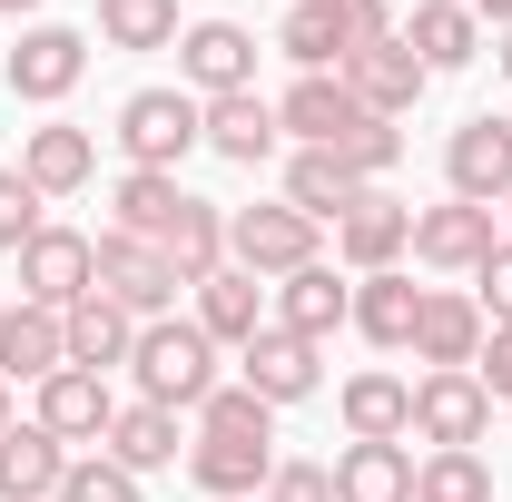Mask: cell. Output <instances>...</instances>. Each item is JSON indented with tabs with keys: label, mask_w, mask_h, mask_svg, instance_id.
Returning <instances> with one entry per match:
<instances>
[{
	"label": "cell",
	"mask_w": 512,
	"mask_h": 502,
	"mask_svg": "<svg viewBox=\"0 0 512 502\" xmlns=\"http://www.w3.org/2000/svg\"><path fill=\"white\" fill-rule=\"evenodd\" d=\"M10 424H20V414H10V384H0V434H10Z\"/></svg>",
	"instance_id": "cell-47"
},
{
	"label": "cell",
	"mask_w": 512,
	"mask_h": 502,
	"mask_svg": "<svg viewBox=\"0 0 512 502\" xmlns=\"http://www.w3.org/2000/svg\"><path fill=\"white\" fill-rule=\"evenodd\" d=\"M30 10H40V0H0V20H30Z\"/></svg>",
	"instance_id": "cell-46"
},
{
	"label": "cell",
	"mask_w": 512,
	"mask_h": 502,
	"mask_svg": "<svg viewBox=\"0 0 512 502\" xmlns=\"http://www.w3.org/2000/svg\"><path fill=\"white\" fill-rule=\"evenodd\" d=\"M473 306H483V325H512V237L473 266Z\"/></svg>",
	"instance_id": "cell-40"
},
{
	"label": "cell",
	"mask_w": 512,
	"mask_h": 502,
	"mask_svg": "<svg viewBox=\"0 0 512 502\" xmlns=\"http://www.w3.org/2000/svg\"><path fill=\"white\" fill-rule=\"evenodd\" d=\"M89 256H99V296L128 306L138 325H158V315L178 306V276H168V256L148 247V237H119L109 227V237H89Z\"/></svg>",
	"instance_id": "cell-4"
},
{
	"label": "cell",
	"mask_w": 512,
	"mask_h": 502,
	"mask_svg": "<svg viewBox=\"0 0 512 502\" xmlns=\"http://www.w3.org/2000/svg\"><path fill=\"white\" fill-rule=\"evenodd\" d=\"M286 10H296V0H286Z\"/></svg>",
	"instance_id": "cell-50"
},
{
	"label": "cell",
	"mask_w": 512,
	"mask_h": 502,
	"mask_svg": "<svg viewBox=\"0 0 512 502\" xmlns=\"http://www.w3.org/2000/svg\"><path fill=\"white\" fill-rule=\"evenodd\" d=\"M30 424L60 434V443H109L119 394H109V375H89V365H60V375L40 384V414H30Z\"/></svg>",
	"instance_id": "cell-15"
},
{
	"label": "cell",
	"mask_w": 512,
	"mask_h": 502,
	"mask_svg": "<svg viewBox=\"0 0 512 502\" xmlns=\"http://www.w3.org/2000/svg\"><path fill=\"white\" fill-rule=\"evenodd\" d=\"M414 434L434 443V453H473V443L493 434V394L473 384V365H453V375H424V384H414Z\"/></svg>",
	"instance_id": "cell-7"
},
{
	"label": "cell",
	"mask_w": 512,
	"mask_h": 502,
	"mask_svg": "<svg viewBox=\"0 0 512 502\" xmlns=\"http://www.w3.org/2000/svg\"><path fill=\"white\" fill-rule=\"evenodd\" d=\"M404 50L424 60V79L473 69V60H483V20H473L463 0H434V10H414V20H404Z\"/></svg>",
	"instance_id": "cell-26"
},
{
	"label": "cell",
	"mask_w": 512,
	"mask_h": 502,
	"mask_svg": "<svg viewBox=\"0 0 512 502\" xmlns=\"http://www.w3.org/2000/svg\"><path fill=\"white\" fill-rule=\"evenodd\" d=\"M69 365V335L50 306H0V384H50Z\"/></svg>",
	"instance_id": "cell-20"
},
{
	"label": "cell",
	"mask_w": 512,
	"mask_h": 502,
	"mask_svg": "<svg viewBox=\"0 0 512 502\" xmlns=\"http://www.w3.org/2000/svg\"><path fill=\"white\" fill-rule=\"evenodd\" d=\"M50 502H138V473H119L109 453H69V473H60Z\"/></svg>",
	"instance_id": "cell-37"
},
{
	"label": "cell",
	"mask_w": 512,
	"mask_h": 502,
	"mask_svg": "<svg viewBox=\"0 0 512 502\" xmlns=\"http://www.w3.org/2000/svg\"><path fill=\"white\" fill-rule=\"evenodd\" d=\"M335 79H345V89H355V99H365L375 119H404V109H414V99L434 89V79H424V60L404 50V30H394V40H375V50H355V60L335 69Z\"/></svg>",
	"instance_id": "cell-17"
},
{
	"label": "cell",
	"mask_w": 512,
	"mask_h": 502,
	"mask_svg": "<svg viewBox=\"0 0 512 502\" xmlns=\"http://www.w3.org/2000/svg\"><path fill=\"white\" fill-rule=\"evenodd\" d=\"M483 306L463 296V286H424V315H414V365L424 375H453V365H473L483 355Z\"/></svg>",
	"instance_id": "cell-13"
},
{
	"label": "cell",
	"mask_w": 512,
	"mask_h": 502,
	"mask_svg": "<svg viewBox=\"0 0 512 502\" xmlns=\"http://www.w3.org/2000/svg\"><path fill=\"white\" fill-rule=\"evenodd\" d=\"M276 473V443H247V434H197L188 443V483L207 502H256Z\"/></svg>",
	"instance_id": "cell-16"
},
{
	"label": "cell",
	"mask_w": 512,
	"mask_h": 502,
	"mask_svg": "<svg viewBox=\"0 0 512 502\" xmlns=\"http://www.w3.org/2000/svg\"><path fill=\"white\" fill-rule=\"evenodd\" d=\"M473 384H483L493 404H512V325H493V335H483V355H473Z\"/></svg>",
	"instance_id": "cell-42"
},
{
	"label": "cell",
	"mask_w": 512,
	"mask_h": 502,
	"mask_svg": "<svg viewBox=\"0 0 512 502\" xmlns=\"http://www.w3.org/2000/svg\"><path fill=\"white\" fill-rule=\"evenodd\" d=\"M158 256H168V276H178V286H207V276L227 266V207H217V197H188V207L168 217Z\"/></svg>",
	"instance_id": "cell-25"
},
{
	"label": "cell",
	"mask_w": 512,
	"mask_h": 502,
	"mask_svg": "<svg viewBox=\"0 0 512 502\" xmlns=\"http://www.w3.org/2000/svg\"><path fill=\"white\" fill-rule=\"evenodd\" d=\"M325 158H345V168H355V178L375 188L384 168L404 158V128H394V119H365V128H355V138H345V148H325Z\"/></svg>",
	"instance_id": "cell-39"
},
{
	"label": "cell",
	"mask_w": 512,
	"mask_h": 502,
	"mask_svg": "<svg viewBox=\"0 0 512 502\" xmlns=\"http://www.w3.org/2000/svg\"><path fill=\"white\" fill-rule=\"evenodd\" d=\"M276 50H286V60L306 69V79H316V69H345V60H355V40H345L335 0H296V10L276 20Z\"/></svg>",
	"instance_id": "cell-31"
},
{
	"label": "cell",
	"mask_w": 512,
	"mask_h": 502,
	"mask_svg": "<svg viewBox=\"0 0 512 502\" xmlns=\"http://www.w3.org/2000/svg\"><path fill=\"white\" fill-rule=\"evenodd\" d=\"M335 414H345V443H404L414 434V384L404 375H345Z\"/></svg>",
	"instance_id": "cell-22"
},
{
	"label": "cell",
	"mask_w": 512,
	"mask_h": 502,
	"mask_svg": "<svg viewBox=\"0 0 512 502\" xmlns=\"http://www.w3.org/2000/svg\"><path fill=\"white\" fill-rule=\"evenodd\" d=\"M109 138H119L128 168H158V178H178V158H188V148H207V99H188V89H128Z\"/></svg>",
	"instance_id": "cell-2"
},
{
	"label": "cell",
	"mask_w": 512,
	"mask_h": 502,
	"mask_svg": "<svg viewBox=\"0 0 512 502\" xmlns=\"http://www.w3.org/2000/svg\"><path fill=\"white\" fill-rule=\"evenodd\" d=\"M335 20H345V40H355V50L394 40V10H384V0H335Z\"/></svg>",
	"instance_id": "cell-43"
},
{
	"label": "cell",
	"mask_w": 512,
	"mask_h": 502,
	"mask_svg": "<svg viewBox=\"0 0 512 502\" xmlns=\"http://www.w3.org/2000/svg\"><path fill=\"white\" fill-rule=\"evenodd\" d=\"M503 227H512V197H503Z\"/></svg>",
	"instance_id": "cell-48"
},
{
	"label": "cell",
	"mask_w": 512,
	"mask_h": 502,
	"mask_svg": "<svg viewBox=\"0 0 512 502\" xmlns=\"http://www.w3.org/2000/svg\"><path fill=\"white\" fill-rule=\"evenodd\" d=\"M109 50H178V0H99Z\"/></svg>",
	"instance_id": "cell-34"
},
{
	"label": "cell",
	"mask_w": 512,
	"mask_h": 502,
	"mask_svg": "<svg viewBox=\"0 0 512 502\" xmlns=\"http://www.w3.org/2000/svg\"><path fill=\"white\" fill-rule=\"evenodd\" d=\"M178 69H188V99L256 89V40L237 20H188V30H178Z\"/></svg>",
	"instance_id": "cell-12"
},
{
	"label": "cell",
	"mask_w": 512,
	"mask_h": 502,
	"mask_svg": "<svg viewBox=\"0 0 512 502\" xmlns=\"http://www.w3.org/2000/svg\"><path fill=\"white\" fill-rule=\"evenodd\" d=\"M316 217H296L286 197L276 207H227V266H247V276H296V266H316Z\"/></svg>",
	"instance_id": "cell-3"
},
{
	"label": "cell",
	"mask_w": 512,
	"mask_h": 502,
	"mask_svg": "<svg viewBox=\"0 0 512 502\" xmlns=\"http://www.w3.org/2000/svg\"><path fill=\"white\" fill-rule=\"evenodd\" d=\"M197 434H247V443H276V404H256L247 384H217L197 404Z\"/></svg>",
	"instance_id": "cell-36"
},
{
	"label": "cell",
	"mask_w": 512,
	"mask_h": 502,
	"mask_svg": "<svg viewBox=\"0 0 512 502\" xmlns=\"http://www.w3.org/2000/svg\"><path fill=\"white\" fill-rule=\"evenodd\" d=\"M79 79H89V40H79V30H60V20H30V30H20V50H10V99L60 109Z\"/></svg>",
	"instance_id": "cell-5"
},
{
	"label": "cell",
	"mask_w": 512,
	"mask_h": 502,
	"mask_svg": "<svg viewBox=\"0 0 512 502\" xmlns=\"http://www.w3.org/2000/svg\"><path fill=\"white\" fill-rule=\"evenodd\" d=\"M99 453H109L119 473L148 483V473H168V463H178V414H168V404H119V424H109Z\"/></svg>",
	"instance_id": "cell-29"
},
{
	"label": "cell",
	"mask_w": 512,
	"mask_h": 502,
	"mask_svg": "<svg viewBox=\"0 0 512 502\" xmlns=\"http://www.w3.org/2000/svg\"><path fill=\"white\" fill-rule=\"evenodd\" d=\"M197 325H207L217 345H247L256 325H266V286H256L247 266H217V276L197 286Z\"/></svg>",
	"instance_id": "cell-32"
},
{
	"label": "cell",
	"mask_w": 512,
	"mask_h": 502,
	"mask_svg": "<svg viewBox=\"0 0 512 502\" xmlns=\"http://www.w3.org/2000/svg\"><path fill=\"white\" fill-rule=\"evenodd\" d=\"M237 384H247L256 404H306V394L325 384V365H316V345H306V335L256 325L247 345H237Z\"/></svg>",
	"instance_id": "cell-8"
},
{
	"label": "cell",
	"mask_w": 512,
	"mask_h": 502,
	"mask_svg": "<svg viewBox=\"0 0 512 502\" xmlns=\"http://www.w3.org/2000/svg\"><path fill=\"white\" fill-rule=\"evenodd\" d=\"M404 247H414V207L384 197V188H365L345 217H335V266H355V276H384Z\"/></svg>",
	"instance_id": "cell-11"
},
{
	"label": "cell",
	"mask_w": 512,
	"mask_h": 502,
	"mask_svg": "<svg viewBox=\"0 0 512 502\" xmlns=\"http://www.w3.org/2000/svg\"><path fill=\"white\" fill-rule=\"evenodd\" d=\"M355 197H365V178H355L345 158H325V148H296V158H286V207H296V217L335 227Z\"/></svg>",
	"instance_id": "cell-30"
},
{
	"label": "cell",
	"mask_w": 512,
	"mask_h": 502,
	"mask_svg": "<svg viewBox=\"0 0 512 502\" xmlns=\"http://www.w3.org/2000/svg\"><path fill=\"white\" fill-rule=\"evenodd\" d=\"M473 20H493V30H512V0H463Z\"/></svg>",
	"instance_id": "cell-44"
},
{
	"label": "cell",
	"mask_w": 512,
	"mask_h": 502,
	"mask_svg": "<svg viewBox=\"0 0 512 502\" xmlns=\"http://www.w3.org/2000/svg\"><path fill=\"white\" fill-rule=\"evenodd\" d=\"M493 247H503V237H493V207H463V197L414 207V266H434V276H473Z\"/></svg>",
	"instance_id": "cell-10"
},
{
	"label": "cell",
	"mask_w": 512,
	"mask_h": 502,
	"mask_svg": "<svg viewBox=\"0 0 512 502\" xmlns=\"http://www.w3.org/2000/svg\"><path fill=\"white\" fill-rule=\"evenodd\" d=\"M444 178L463 207H503L512 197V119H463L444 138Z\"/></svg>",
	"instance_id": "cell-9"
},
{
	"label": "cell",
	"mask_w": 512,
	"mask_h": 502,
	"mask_svg": "<svg viewBox=\"0 0 512 502\" xmlns=\"http://www.w3.org/2000/svg\"><path fill=\"white\" fill-rule=\"evenodd\" d=\"M414 315H424V286H414L404 266L355 276V315H345V325H355L365 345H384V355H394V345H414Z\"/></svg>",
	"instance_id": "cell-23"
},
{
	"label": "cell",
	"mask_w": 512,
	"mask_h": 502,
	"mask_svg": "<svg viewBox=\"0 0 512 502\" xmlns=\"http://www.w3.org/2000/svg\"><path fill=\"white\" fill-rule=\"evenodd\" d=\"M493 69H503V79H512V30H493Z\"/></svg>",
	"instance_id": "cell-45"
},
{
	"label": "cell",
	"mask_w": 512,
	"mask_h": 502,
	"mask_svg": "<svg viewBox=\"0 0 512 502\" xmlns=\"http://www.w3.org/2000/svg\"><path fill=\"white\" fill-rule=\"evenodd\" d=\"M276 99H256V89H227V99H207V148L227 158V168H266L276 158Z\"/></svg>",
	"instance_id": "cell-21"
},
{
	"label": "cell",
	"mask_w": 512,
	"mask_h": 502,
	"mask_svg": "<svg viewBox=\"0 0 512 502\" xmlns=\"http://www.w3.org/2000/svg\"><path fill=\"white\" fill-rule=\"evenodd\" d=\"M345 315H355V286H345V276H335V266L316 256V266L276 276V315H266V325H286V335H306V345H325V335H335Z\"/></svg>",
	"instance_id": "cell-18"
},
{
	"label": "cell",
	"mask_w": 512,
	"mask_h": 502,
	"mask_svg": "<svg viewBox=\"0 0 512 502\" xmlns=\"http://www.w3.org/2000/svg\"><path fill=\"white\" fill-rule=\"evenodd\" d=\"M128 375H138V404H168V414H197L207 394H217V335L207 325H178V315H158V325H138V355H128Z\"/></svg>",
	"instance_id": "cell-1"
},
{
	"label": "cell",
	"mask_w": 512,
	"mask_h": 502,
	"mask_svg": "<svg viewBox=\"0 0 512 502\" xmlns=\"http://www.w3.org/2000/svg\"><path fill=\"white\" fill-rule=\"evenodd\" d=\"M40 207H50V197L30 188L20 168H0V256H20V247H30V237H40V227H50Z\"/></svg>",
	"instance_id": "cell-38"
},
{
	"label": "cell",
	"mask_w": 512,
	"mask_h": 502,
	"mask_svg": "<svg viewBox=\"0 0 512 502\" xmlns=\"http://www.w3.org/2000/svg\"><path fill=\"white\" fill-rule=\"evenodd\" d=\"M256 502H335V473H325V463H276Z\"/></svg>",
	"instance_id": "cell-41"
},
{
	"label": "cell",
	"mask_w": 512,
	"mask_h": 502,
	"mask_svg": "<svg viewBox=\"0 0 512 502\" xmlns=\"http://www.w3.org/2000/svg\"><path fill=\"white\" fill-rule=\"evenodd\" d=\"M89 286H99V256H89V237H79V227H40V237L20 247V306L69 315Z\"/></svg>",
	"instance_id": "cell-6"
},
{
	"label": "cell",
	"mask_w": 512,
	"mask_h": 502,
	"mask_svg": "<svg viewBox=\"0 0 512 502\" xmlns=\"http://www.w3.org/2000/svg\"><path fill=\"white\" fill-rule=\"evenodd\" d=\"M365 119H375V109H365L345 79H325V69H316V79H296V89L276 99V128H286L296 148H345Z\"/></svg>",
	"instance_id": "cell-14"
},
{
	"label": "cell",
	"mask_w": 512,
	"mask_h": 502,
	"mask_svg": "<svg viewBox=\"0 0 512 502\" xmlns=\"http://www.w3.org/2000/svg\"><path fill=\"white\" fill-rule=\"evenodd\" d=\"M20 178H30L40 197H79L89 178H99V138H89V128H69V119L30 128V138H20Z\"/></svg>",
	"instance_id": "cell-19"
},
{
	"label": "cell",
	"mask_w": 512,
	"mask_h": 502,
	"mask_svg": "<svg viewBox=\"0 0 512 502\" xmlns=\"http://www.w3.org/2000/svg\"><path fill=\"white\" fill-rule=\"evenodd\" d=\"M414 502H493V463L483 453H424L414 463Z\"/></svg>",
	"instance_id": "cell-35"
},
{
	"label": "cell",
	"mask_w": 512,
	"mask_h": 502,
	"mask_svg": "<svg viewBox=\"0 0 512 502\" xmlns=\"http://www.w3.org/2000/svg\"><path fill=\"white\" fill-rule=\"evenodd\" d=\"M325 473H335V502H414V453L404 443H345Z\"/></svg>",
	"instance_id": "cell-27"
},
{
	"label": "cell",
	"mask_w": 512,
	"mask_h": 502,
	"mask_svg": "<svg viewBox=\"0 0 512 502\" xmlns=\"http://www.w3.org/2000/svg\"><path fill=\"white\" fill-rule=\"evenodd\" d=\"M60 335H69V365H89V375H109V365H128V355H138V315L109 306L99 286L60 315Z\"/></svg>",
	"instance_id": "cell-24"
},
{
	"label": "cell",
	"mask_w": 512,
	"mask_h": 502,
	"mask_svg": "<svg viewBox=\"0 0 512 502\" xmlns=\"http://www.w3.org/2000/svg\"><path fill=\"white\" fill-rule=\"evenodd\" d=\"M69 473V443L40 434V424H10L0 434V502H50Z\"/></svg>",
	"instance_id": "cell-28"
},
{
	"label": "cell",
	"mask_w": 512,
	"mask_h": 502,
	"mask_svg": "<svg viewBox=\"0 0 512 502\" xmlns=\"http://www.w3.org/2000/svg\"><path fill=\"white\" fill-rule=\"evenodd\" d=\"M414 10H434V0H414Z\"/></svg>",
	"instance_id": "cell-49"
},
{
	"label": "cell",
	"mask_w": 512,
	"mask_h": 502,
	"mask_svg": "<svg viewBox=\"0 0 512 502\" xmlns=\"http://www.w3.org/2000/svg\"><path fill=\"white\" fill-rule=\"evenodd\" d=\"M109 207H119V237H148V247H158V237H168V217L188 207V188H178V178H158V168H128L119 188H109Z\"/></svg>",
	"instance_id": "cell-33"
}]
</instances>
